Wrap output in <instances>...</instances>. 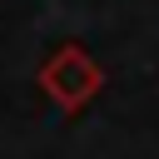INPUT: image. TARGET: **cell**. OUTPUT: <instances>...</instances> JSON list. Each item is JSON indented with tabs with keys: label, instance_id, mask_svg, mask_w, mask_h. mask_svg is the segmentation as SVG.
<instances>
[{
	"label": "cell",
	"instance_id": "6da1fadb",
	"mask_svg": "<svg viewBox=\"0 0 159 159\" xmlns=\"http://www.w3.org/2000/svg\"><path fill=\"white\" fill-rule=\"evenodd\" d=\"M40 89L60 104V114H75V109H84V104L104 89V70L89 60V50L60 45V50L40 65Z\"/></svg>",
	"mask_w": 159,
	"mask_h": 159
}]
</instances>
